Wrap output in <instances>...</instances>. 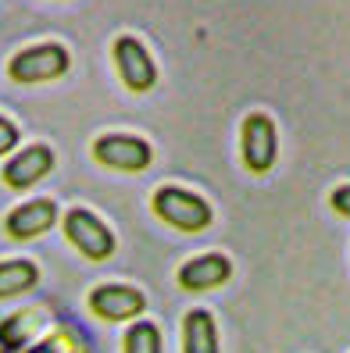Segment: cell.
<instances>
[{
  "instance_id": "1",
  "label": "cell",
  "mask_w": 350,
  "mask_h": 353,
  "mask_svg": "<svg viewBox=\"0 0 350 353\" xmlns=\"http://www.w3.org/2000/svg\"><path fill=\"white\" fill-rule=\"evenodd\" d=\"M154 211L168 221V225L182 228V232H200V228H208V221H211V207L204 203L200 196L186 193V190H175V185H164V190H157Z\"/></svg>"
},
{
  "instance_id": "2",
  "label": "cell",
  "mask_w": 350,
  "mask_h": 353,
  "mask_svg": "<svg viewBox=\"0 0 350 353\" xmlns=\"http://www.w3.org/2000/svg\"><path fill=\"white\" fill-rule=\"evenodd\" d=\"M65 232H68V239H72L90 261H104V257H111V250H115L111 228L100 221L97 214L82 211V207L65 218Z\"/></svg>"
},
{
  "instance_id": "3",
  "label": "cell",
  "mask_w": 350,
  "mask_h": 353,
  "mask_svg": "<svg viewBox=\"0 0 350 353\" xmlns=\"http://www.w3.org/2000/svg\"><path fill=\"white\" fill-rule=\"evenodd\" d=\"M68 68V54L57 43H43V47H29L11 61V79L18 82H43V79H57Z\"/></svg>"
},
{
  "instance_id": "4",
  "label": "cell",
  "mask_w": 350,
  "mask_h": 353,
  "mask_svg": "<svg viewBox=\"0 0 350 353\" xmlns=\"http://www.w3.org/2000/svg\"><path fill=\"white\" fill-rule=\"evenodd\" d=\"M275 125L269 114H251L243 121V161L251 172H269L275 164Z\"/></svg>"
},
{
  "instance_id": "5",
  "label": "cell",
  "mask_w": 350,
  "mask_h": 353,
  "mask_svg": "<svg viewBox=\"0 0 350 353\" xmlns=\"http://www.w3.org/2000/svg\"><path fill=\"white\" fill-rule=\"evenodd\" d=\"M97 161L108 168H121V172H139L150 164V147L136 136H104L93 147Z\"/></svg>"
},
{
  "instance_id": "6",
  "label": "cell",
  "mask_w": 350,
  "mask_h": 353,
  "mask_svg": "<svg viewBox=\"0 0 350 353\" xmlns=\"http://www.w3.org/2000/svg\"><path fill=\"white\" fill-rule=\"evenodd\" d=\"M115 61H118V72H121V79H126L129 90L147 93L154 86V61H150L147 50H143L139 39L121 36L115 43Z\"/></svg>"
},
{
  "instance_id": "7",
  "label": "cell",
  "mask_w": 350,
  "mask_h": 353,
  "mask_svg": "<svg viewBox=\"0 0 350 353\" xmlns=\"http://www.w3.org/2000/svg\"><path fill=\"white\" fill-rule=\"evenodd\" d=\"M90 307H93V314L108 318V321H126L143 310V293L133 285H100L93 289Z\"/></svg>"
},
{
  "instance_id": "8",
  "label": "cell",
  "mask_w": 350,
  "mask_h": 353,
  "mask_svg": "<svg viewBox=\"0 0 350 353\" xmlns=\"http://www.w3.org/2000/svg\"><path fill=\"white\" fill-rule=\"evenodd\" d=\"M229 275H233L229 257L204 254V257H193V261H186V264L179 268V285H182V289H215V285H222Z\"/></svg>"
},
{
  "instance_id": "9",
  "label": "cell",
  "mask_w": 350,
  "mask_h": 353,
  "mask_svg": "<svg viewBox=\"0 0 350 353\" xmlns=\"http://www.w3.org/2000/svg\"><path fill=\"white\" fill-rule=\"evenodd\" d=\"M54 218H57L54 200H29V203L18 207V211H11V214H8V232H11L14 239L43 236L47 228L54 225Z\"/></svg>"
},
{
  "instance_id": "10",
  "label": "cell",
  "mask_w": 350,
  "mask_h": 353,
  "mask_svg": "<svg viewBox=\"0 0 350 353\" xmlns=\"http://www.w3.org/2000/svg\"><path fill=\"white\" fill-rule=\"evenodd\" d=\"M50 164H54L50 147H29V150H22L18 157L8 161L4 182L14 185V190H26V185H32L36 179H43V175L50 172Z\"/></svg>"
},
{
  "instance_id": "11",
  "label": "cell",
  "mask_w": 350,
  "mask_h": 353,
  "mask_svg": "<svg viewBox=\"0 0 350 353\" xmlns=\"http://www.w3.org/2000/svg\"><path fill=\"white\" fill-rule=\"evenodd\" d=\"M186 353H218L215 321L208 310H190L186 314Z\"/></svg>"
},
{
  "instance_id": "12",
  "label": "cell",
  "mask_w": 350,
  "mask_h": 353,
  "mask_svg": "<svg viewBox=\"0 0 350 353\" xmlns=\"http://www.w3.org/2000/svg\"><path fill=\"white\" fill-rule=\"evenodd\" d=\"M36 285V268L29 261H4L0 264V296H14Z\"/></svg>"
},
{
  "instance_id": "13",
  "label": "cell",
  "mask_w": 350,
  "mask_h": 353,
  "mask_svg": "<svg viewBox=\"0 0 350 353\" xmlns=\"http://www.w3.org/2000/svg\"><path fill=\"white\" fill-rule=\"evenodd\" d=\"M126 353H161V336L150 321H139L126 336Z\"/></svg>"
},
{
  "instance_id": "14",
  "label": "cell",
  "mask_w": 350,
  "mask_h": 353,
  "mask_svg": "<svg viewBox=\"0 0 350 353\" xmlns=\"http://www.w3.org/2000/svg\"><path fill=\"white\" fill-rule=\"evenodd\" d=\"M14 143H18V129L11 125L8 118H0V154H8Z\"/></svg>"
},
{
  "instance_id": "15",
  "label": "cell",
  "mask_w": 350,
  "mask_h": 353,
  "mask_svg": "<svg viewBox=\"0 0 350 353\" xmlns=\"http://www.w3.org/2000/svg\"><path fill=\"white\" fill-rule=\"evenodd\" d=\"M333 207H336L340 214L350 218V185H340V190L333 193Z\"/></svg>"
}]
</instances>
